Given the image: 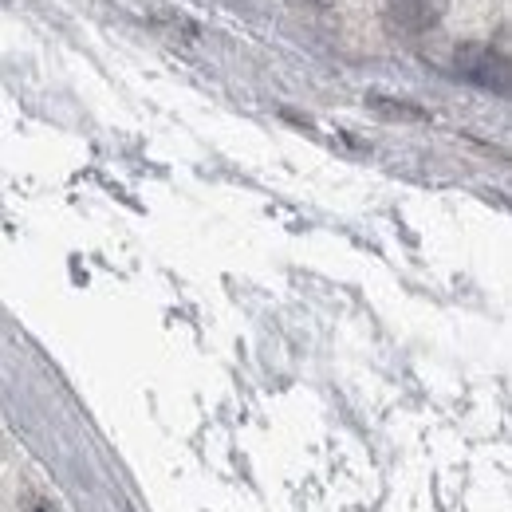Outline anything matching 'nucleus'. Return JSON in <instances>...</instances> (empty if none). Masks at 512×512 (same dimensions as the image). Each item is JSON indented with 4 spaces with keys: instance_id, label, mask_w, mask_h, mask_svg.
Instances as JSON below:
<instances>
[{
    "instance_id": "obj_1",
    "label": "nucleus",
    "mask_w": 512,
    "mask_h": 512,
    "mask_svg": "<svg viewBox=\"0 0 512 512\" xmlns=\"http://www.w3.org/2000/svg\"><path fill=\"white\" fill-rule=\"evenodd\" d=\"M446 8L449 0H390L386 4V24H390V32L422 36L446 16Z\"/></svg>"
},
{
    "instance_id": "obj_3",
    "label": "nucleus",
    "mask_w": 512,
    "mask_h": 512,
    "mask_svg": "<svg viewBox=\"0 0 512 512\" xmlns=\"http://www.w3.org/2000/svg\"><path fill=\"white\" fill-rule=\"evenodd\" d=\"M371 107H379L383 115H402V119H426V115H422V111H414L410 103H390V99H379V95L371 99Z\"/></svg>"
},
{
    "instance_id": "obj_2",
    "label": "nucleus",
    "mask_w": 512,
    "mask_h": 512,
    "mask_svg": "<svg viewBox=\"0 0 512 512\" xmlns=\"http://www.w3.org/2000/svg\"><path fill=\"white\" fill-rule=\"evenodd\" d=\"M457 71L489 91H509V67L505 60L493 52V48H481V44H465L457 52Z\"/></svg>"
},
{
    "instance_id": "obj_4",
    "label": "nucleus",
    "mask_w": 512,
    "mask_h": 512,
    "mask_svg": "<svg viewBox=\"0 0 512 512\" xmlns=\"http://www.w3.org/2000/svg\"><path fill=\"white\" fill-rule=\"evenodd\" d=\"M300 4H312V8H327L331 0H300Z\"/></svg>"
}]
</instances>
